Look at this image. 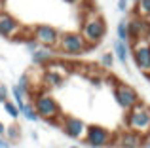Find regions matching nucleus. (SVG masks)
Instances as JSON below:
<instances>
[{
    "label": "nucleus",
    "instance_id": "2f4dec72",
    "mask_svg": "<svg viewBox=\"0 0 150 148\" xmlns=\"http://www.w3.org/2000/svg\"><path fill=\"white\" fill-rule=\"evenodd\" d=\"M148 78H150V76H148Z\"/></svg>",
    "mask_w": 150,
    "mask_h": 148
},
{
    "label": "nucleus",
    "instance_id": "c85d7f7f",
    "mask_svg": "<svg viewBox=\"0 0 150 148\" xmlns=\"http://www.w3.org/2000/svg\"><path fill=\"white\" fill-rule=\"evenodd\" d=\"M67 4H74V6H76V4H82L84 2V0H65Z\"/></svg>",
    "mask_w": 150,
    "mask_h": 148
},
{
    "label": "nucleus",
    "instance_id": "393cba45",
    "mask_svg": "<svg viewBox=\"0 0 150 148\" xmlns=\"http://www.w3.org/2000/svg\"><path fill=\"white\" fill-rule=\"evenodd\" d=\"M116 8H118V11L125 13V11L129 10V0H118V2H116Z\"/></svg>",
    "mask_w": 150,
    "mask_h": 148
},
{
    "label": "nucleus",
    "instance_id": "39448f33",
    "mask_svg": "<svg viewBox=\"0 0 150 148\" xmlns=\"http://www.w3.org/2000/svg\"><path fill=\"white\" fill-rule=\"evenodd\" d=\"M112 95H114V101L118 103V106H120L124 112L131 110V108L141 101V95L137 93V89L133 87V85H129V84H124V82H116V84H114Z\"/></svg>",
    "mask_w": 150,
    "mask_h": 148
},
{
    "label": "nucleus",
    "instance_id": "6ab92c4d",
    "mask_svg": "<svg viewBox=\"0 0 150 148\" xmlns=\"http://www.w3.org/2000/svg\"><path fill=\"white\" fill-rule=\"evenodd\" d=\"M19 114H21L23 118H27L29 122H38V114H36V110H34L33 103H29V101H27V104L23 108H19Z\"/></svg>",
    "mask_w": 150,
    "mask_h": 148
},
{
    "label": "nucleus",
    "instance_id": "dca6fc26",
    "mask_svg": "<svg viewBox=\"0 0 150 148\" xmlns=\"http://www.w3.org/2000/svg\"><path fill=\"white\" fill-rule=\"evenodd\" d=\"M127 23H129V19L124 17V19H120L118 25H116V40L125 42V44H129V27H127Z\"/></svg>",
    "mask_w": 150,
    "mask_h": 148
},
{
    "label": "nucleus",
    "instance_id": "cd10ccee",
    "mask_svg": "<svg viewBox=\"0 0 150 148\" xmlns=\"http://www.w3.org/2000/svg\"><path fill=\"white\" fill-rule=\"evenodd\" d=\"M6 135V125H4V122H0V137H4Z\"/></svg>",
    "mask_w": 150,
    "mask_h": 148
},
{
    "label": "nucleus",
    "instance_id": "aec40b11",
    "mask_svg": "<svg viewBox=\"0 0 150 148\" xmlns=\"http://www.w3.org/2000/svg\"><path fill=\"white\" fill-rule=\"evenodd\" d=\"M6 139L10 142H17L21 139V127L17 123H11L10 127H6Z\"/></svg>",
    "mask_w": 150,
    "mask_h": 148
},
{
    "label": "nucleus",
    "instance_id": "1a4fd4ad",
    "mask_svg": "<svg viewBox=\"0 0 150 148\" xmlns=\"http://www.w3.org/2000/svg\"><path fill=\"white\" fill-rule=\"evenodd\" d=\"M23 30V23L6 10H0V36L8 40H17Z\"/></svg>",
    "mask_w": 150,
    "mask_h": 148
},
{
    "label": "nucleus",
    "instance_id": "423d86ee",
    "mask_svg": "<svg viewBox=\"0 0 150 148\" xmlns=\"http://www.w3.org/2000/svg\"><path fill=\"white\" fill-rule=\"evenodd\" d=\"M112 137L114 135L110 133L106 127L91 123V125H88L86 135H84L82 141H84V144L89 146V148H106V146L112 144Z\"/></svg>",
    "mask_w": 150,
    "mask_h": 148
},
{
    "label": "nucleus",
    "instance_id": "4be33fe9",
    "mask_svg": "<svg viewBox=\"0 0 150 148\" xmlns=\"http://www.w3.org/2000/svg\"><path fill=\"white\" fill-rule=\"evenodd\" d=\"M15 85H17V87L21 89L23 93H25V95H29V93L33 91V87H30V78H29V74H27V72L19 76V82H17Z\"/></svg>",
    "mask_w": 150,
    "mask_h": 148
},
{
    "label": "nucleus",
    "instance_id": "7c9ffc66",
    "mask_svg": "<svg viewBox=\"0 0 150 148\" xmlns=\"http://www.w3.org/2000/svg\"><path fill=\"white\" fill-rule=\"evenodd\" d=\"M137 2H141V0H133V4H137Z\"/></svg>",
    "mask_w": 150,
    "mask_h": 148
},
{
    "label": "nucleus",
    "instance_id": "7ed1b4c3",
    "mask_svg": "<svg viewBox=\"0 0 150 148\" xmlns=\"http://www.w3.org/2000/svg\"><path fill=\"white\" fill-rule=\"evenodd\" d=\"M80 34L89 46H99L106 36V23L99 13H88L80 25Z\"/></svg>",
    "mask_w": 150,
    "mask_h": 148
},
{
    "label": "nucleus",
    "instance_id": "9d476101",
    "mask_svg": "<svg viewBox=\"0 0 150 148\" xmlns=\"http://www.w3.org/2000/svg\"><path fill=\"white\" fill-rule=\"evenodd\" d=\"M59 127L63 129V133L67 135L69 139H84L86 135V129H88V123L84 120L76 118V116H70V114H65L59 123Z\"/></svg>",
    "mask_w": 150,
    "mask_h": 148
},
{
    "label": "nucleus",
    "instance_id": "4468645a",
    "mask_svg": "<svg viewBox=\"0 0 150 148\" xmlns=\"http://www.w3.org/2000/svg\"><path fill=\"white\" fill-rule=\"evenodd\" d=\"M114 59L120 61V65H124V67H127L129 65V57H131V48H129V44H125V42H120V40H114Z\"/></svg>",
    "mask_w": 150,
    "mask_h": 148
},
{
    "label": "nucleus",
    "instance_id": "2eb2a0df",
    "mask_svg": "<svg viewBox=\"0 0 150 148\" xmlns=\"http://www.w3.org/2000/svg\"><path fill=\"white\" fill-rule=\"evenodd\" d=\"M42 82H44V85H48V87H59V85L65 82V76H63L61 72H57L53 67H51L50 70L44 72V78H42Z\"/></svg>",
    "mask_w": 150,
    "mask_h": 148
},
{
    "label": "nucleus",
    "instance_id": "b1692460",
    "mask_svg": "<svg viewBox=\"0 0 150 148\" xmlns=\"http://www.w3.org/2000/svg\"><path fill=\"white\" fill-rule=\"evenodd\" d=\"M6 101H10V87L6 84H0V104H4Z\"/></svg>",
    "mask_w": 150,
    "mask_h": 148
},
{
    "label": "nucleus",
    "instance_id": "a878e982",
    "mask_svg": "<svg viewBox=\"0 0 150 148\" xmlns=\"http://www.w3.org/2000/svg\"><path fill=\"white\" fill-rule=\"evenodd\" d=\"M0 148H11V142L6 137H0Z\"/></svg>",
    "mask_w": 150,
    "mask_h": 148
},
{
    "label": "nucleus",
    "instance_id": "ddd939ff",
    "mask_svg": "<svg viewBox=\"0 0 150 148\" xmlns=\"http://www.w3.org/2000/svg\"><path fill=\"white\" fill-rule=\"evenodd\" d=\"M57 49L55 48H46V46H40L36 51L30 53V59H33L34 65L38 67H44V65H51L55 59H57Z\"/></svg>",
    "mask_w": 150,
    "mask_h": 148
},
{
    "label": "nucleus",
    "instance_id": "20e7f679",
    "mask_svg": "<svg viewBox=\"0 0 150 148\" xmlns=\"http://www.w3.org/2000/svg\"><path fill=\"white\" fill-rule=\"evenodd\" d=\"M91 49V46L84 40L80 32H61V38L57 42V51L63 53V55H69V57H78V55H84Z\"/></svg>",
    "mask_w": 150,
    "mask_h": 148
},
{
    "label": "nucleus",
    "instance_id": "9b49d317",
    "mask_svg": "<svg viewBox=\"0 0 150 148\" xmlns=\"http://www.w3.org/2000/svg\"><path fill=\"white\" fill-rule=\"evenodd\" d=\"M129 44H135L137 40H148L150 36V19H143L133 15V19H129Z\"/></svg>",
    "mask_w": 150,
    "mask_h": 148
},
{
    "label": "nucleus",
    "instance_id": "f257e3e1",
    "mask_svg": "<svg viewBox=\"0 0 150 148\" xmlns=\"http://www.w3.org/2000/svg\"><path fill=\"white\" fill-rule=\"evenodd\" d=\"M124 123H125V129L127 131H133L139 137L146 139L150 135V106L141 99L131 110L125 112Z\"/></svg>",
    "mask_w": 150,
    "mask_h": 148
},
{
    "label": "nucleus",
    "instance_id": "5701e85b",
    "mask_svg": "<svg viewBox=\"0 0 150 148\" xmlns=\"http://www.w3.org/2000/svg\"><path fill=\"white\" fill-rule=\"evenodd\" d=\"M101 65L105 68H110L114 65V53L112 51H105V53H101Z\"/></svg>",
    "mask_w": 150,
    "mask_h": 148
},
{
    "label": "nucleus",
    "instance_id": "a211bd4d",
    "mask_svg": "<svg viewBox=\"0 0 150 148\" xmlns=\"http://www.w3.org/2000/svg\"><path fill=\"white\" fill-rule=\"evenodd\" d=\"M10 95L13 97V103L17 104V108H23L27 104V95L21 91V89L17 87V85H11V89H10Z\"/></svg>",
    "mask_w": 150,
    "mask_h": 148
},
{
    "label": "nucleus",
    "instance_id": "6e6552de",
    "mask_svg": "<svg viewBox=\"0 0 150 148\" xmlns=\"http://www.w3.org/2000/svg\"><path fill=\"white\" fill-rule=\"evenodd\" d=\"M131 57L135 67L143 74L150 76V40H137L131 46Z\"/></svg>",
    "mask_w": 150,
    "mask_h": 148
},
{
    "label": "nucleus",
    "instance_id": "f3484780",
    "mask_svg": "<svg viewBox=\"0 0 150 148\" xmlns=\"http://www.w3.org/2000/svg\"><path fill=\"white\" fill-rule=\"evenodd\" d=\"M135 15L143 19H150V0H141V2L135 4Z\"/></svg>",
    "mask_w": 150,
    "mask_h": 148
},
{
    "label": "nucleus",
    "instance_id": "412c9836",
    "mask_svg": "<svg viewBox=\"0 0 150 148\" xmlns=\"http://www.w3.org/2000/svg\"><path fill=\"white\" fill-rule=\"evenodd\" d=\"M2 106H4V112H6V114L10 116L11 120H17L19 116H21V114H19V108H17V104H15L13 101H6V103H4Z\"/></svg>",
    "mask_w": 150,
    "mask_h": 148
},
{
    "label": "nucleus",
    "instance_id": "f03ea898",
    "mask_svg": "<svg viewBox=\"0 0 150 148\" xmlns=\"http://www.w3.org/2000/svg\"><path fill=\"white\" fill-rule=\"evenodd\" d=\"M33 106L38 114V120H44V122H50L51 125H59L63 120V110L61 104L55 101V97H51L48 91H36L33 99Z\"/></svg>",
    "mask_w": 150,
    "mask_h": 148
},
{
    "label": "nucleus",
    "instance_id": "c756f323",
    "mask_svg": "<svg viewBox=\"0 0 150 148\" xmlns=\"http://www.w3.org/2000/svg\"><path fill=\"white\" fill-rule=\"evenodd\" d=\"M69 148H80V146H76V144H72V146H69Z\"/></svg>",
    "mask_w": 150,
    "mask_h": 148
},
{
    "label": "nucleus",
    "instance_id": "bb28decb",
    "mask_svg": "<svg viewBox=\"0 0 150 148\" xmlns=\"http://www.w3.org/2000/svg\"><path fill=\"white\" fill-rule=\"evenodd\" d=\"M141 148H150V135L143 141V146H141Z\"/></svg>",
    "mask_w": 150,
    "mask_h": 148
},
{
    "label": "nucleus",
    "instance_id": "0eeeda50",
    "mask_svg": "<svg viewBox=\"0 0 150 148\" xmlns=\"http://www.w3.org/2000/svg\"><path fill=\"white\" fill-rule=\"evenodd\" d=\"M30 29H33V38L40 46L57 49V42L61 38V30L59 29H55L53 25H48V23H38V25L30 27Z\"/></svg>",
    "mask_w": 150,
    "mask_h": 148
},
{
    "label": "nucleus",
    "instance_id": "f8f14e48",
    "mask_svg": "<svg viewBox=\"0 0 150 148\" xmlns=\"http://www.w3.org/2000/svg\"><path fill=\"white\" fill-rule=\"evenodd\" d=\"M143 137H139L137 133H133V131H120V133H116L112 137V144L110 146H118V148H141L143 146Z\"/></svg>",
    "mask_w": 150,
    "mask_h": 148
}]
</instances>
